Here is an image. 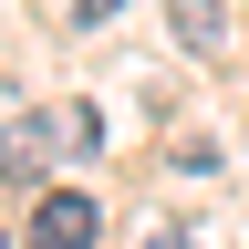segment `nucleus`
Returning <instances> with one entry per match:
<instances>
[{"instance_id":"20e7f679","label":"nucleus","mask_w":249,"mask_h":249,"mask_svg":"<svg viewBox=\"0 0 249 249\" xmlns=\"http://www.w3.org/2000/svg\"><path fill=\"white\" fill-rule=\"evenodd\" d=\"M52 135H62V156H93V145H104V124H93V104H62Z\"/></svg>"},{"instance_id":"f257e3e1","label":"nucleus","mask_w":249,"mask_h":249,"mask_svg":"<svg viewBox=\"0 0 249 249\" xmlns=\"http://www.w3.org/2000/svg\"><path fill=\"white\" fill-rule=\"evenodd\" d=\"M93 229H104V208L73 197V187H52V197L31 208V249H93Z\"/></svg>"},{"instance_id":"423d86ee","label":"nucleus","mask_w":249,"mask_h":249,"mask_svg":"<svg viewBox=\"0 0 249 249\" xmlns=\"http://www.w3.org/2000/svg\"><path fill=\"white\" fill-rule=\"evenodd\" d=\"M124 11V0H73V21H114Z\"/></svg>"},{"instance_id":"7ed1b4c3","label":"nucleus","mask_w":249,"mask_h":249,"mask_svg":"<svg viewBox=\"0 0 249 249\" xmlns=\"http://www.w3.org/2000/svg\"><path fill=\"white\" fill-rule=\"evenodd\" d=\"M166 21H177L187 52H218V42H229V0H166Z\"/></svg>"},{"instance_id":"39448f33","label":"nucleus","mask_w":249,"mask_h":249,"mask_svg":"<svg viewBox=\"0 0 249 249\" xmlns=\"http://www.w3.org/2000/svg\"><path fill=\"white\" fill-rule=\"evenodd\" d=\"M145 249H208V239H197V229H156Z\"/></svg>"},{"instance_id":"f03ea898","label":"nucleus","mask_w":249,"mask_h":249,"mask_svg":"<svg viewBox=\"0 0 249 249\" xmlns=\"http://www.w3.org/2000/svg\"><path fill=\"white\" fill-rule=\"evenodd\" d=\"M52 145H62V135H52L42 114H21V124H0V177H21V187H31V177H42V156H52Z\"/></svg>"}]
</instances>
